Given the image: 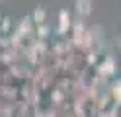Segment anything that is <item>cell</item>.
<instances>
[{
	"mask_svg": "<svg viewBox=\"0 0 121 117\" xmlns=\"http://www.w3.org/2000/svg\"><path fill=\"white\" fill-rule=\"evenodd\" d=\"M113 68H115V65H113V61H111V59H108V61L104 62V66H102L104 74H111V72H113Z\"/></svg>",
	"mask_w": 121,
	"mask_h": 117,
	"instance_id": "obj_4",
	"label": "cell"
},
{
	"mask_svg": "<svg viewBox=\"0 0 121 117\" xmlns=\"http://www.w3.org/2000/svg\"><path fill=\"white\" fill-rule=\"evenodd\" d=\"M0 2H4V0H0Z\"/></svg>",
	"mask_w": 121,
	"mask_h": 117,
	"instance_id": "obj_6",
	"label": "cell"
},
{
	"mask_svg": "<svg viewBox=\"0 0 121 117\" xmlns=\"http://www.w3.org/2000/svg\"><path fill=\"white\" fill-rule=\"evenodd\" d=\"M69 27H70V18H69V12H66V10H63V12L59 14V27H57L59 35H65L66 31H69Z\"/></svg>",
	"mask_w": 121,
	"mask_h": 117,
	"instance_id": "obj_1",
	"label": "cell"
},
{
	"mask_svg": "<svg viewBox=\"0 0 121 117\" xmlns=\"http://www.w3.org/2000/svg\"><path fill=\"white\" fill-rule=\"evenodd\" d=\"M74 8L80 16H90L92 14V0H74Z\"/></svg>",
	"mask_w": 121,
	"mask_h": 117,
	"instance_id": "obj_2",
	"label": "cell"
},
{
	"mask_svg": "<svg viewBox=\"0 0 121 117\" xmlns=\"http://www.w3.org/2000/svg\"><path fill=\"white\" fill-rule=\"evenodd\" d=\"M31 20H33V23H37V26H41V23L45 22V10H43L41 6L33 10V14H31Z\"/></svg>",
	"mask_w": 121,
	"mask_h": 117,
	"instance_id": "obj_3",
	"label": "cell"
},
{
	"mask_svg": "<svg viewBox=\"0 0 121 117\" xmlns=\"http://www.w3.org/2000/svg\"><path fill=\"white\" fill-rule=\"evenodd\" d=\"M117 45H119V51H121V35H119V39H117Z\"/></svg>",
	"mask_w": 121,
	"mask_h": 117,
	"instance_id": "obj_5",
	"label": "cell"
}]
</instances>
